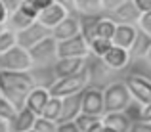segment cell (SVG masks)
I'll use <instances>...</instances> for the list:
<instances>
[{"instance_id":"obj_1","label":"cell","mask_w":151,"mask_h":132,"mask_svg":"<svg viewBox=\"0 0 151 132\" xmlns=\"http://www.w3.org/2000/svg\"><path fill=\"white\" fill-rule=\"evenodd\" d=\"M37 86L31 71H0V94L15 107L21 109L29 92Z\"/></svg>"},{"instance_id":"obj_2","label":"cell","mask_w":151,"mask_h":132,"mask_svg":"<svg viewBox=\"0 0 151 132\" xmlns=\"http://www.w3.org/2000/svg\"><path fill=\"white\" fill-rule=\"evenodd\" d=\"M88 84H90V69H88V63H86L78 73L63 77V79H58V81L48 88V92L54 98H65V96L82 92Z\"/></svg>"},{"instance_id":"obj_3","label":"cell","mask_w":151,"mask_h":132,"mask_svg":"<svg viewBox=\"0 0 151 132\" xmlns=\"http://www.w3.org/2000/svg\"><path fill=\"white\" fill-rule=\"evenodd\" d=\"M130 100H132V96H130L124 81L111 82V84H107L103 88V111H105V113L124 111L126 105L130 103Z\"/></svg>"},{"instance_id":"obj_4","label":"cell","mask_w":151,"mask_h":132,"mask_svg":"<svg viewBox=\"0 0 151 132\" xmlns=\"http://www.w3.org/2000/svg\"><path fill=\"white\" fill-rule=\"evenodd\" d=\"M33 61L29 58V52L21 46H12L4 54H0V71H31Z\"/></svg>"},{"instance_id":"obj_5","label":"cell","mask_w":151,"mask_h":132,"mask_svg":"<svg viewBox=\"0 0 151 132\" xmlns=\"http://www.w3.org/2000/svg\"><path fill=\"white\" fill-rule=\"evenodd\" d=\"M29 52V58L33 61V67H44L52 65L58 59V40L54 37H46L44 40H40L38 44H35Z\"/></svg>"},{"instance_id":"obj_6","label":"cell","mask_w":151,"mask_h":132,"mask_svg":"<svg viewBox=\"0 0 151 132\" xmlns=\"http://www.w3.org/2000/svg\"><path fill=\"white\" fill-rule=\"evenodd\" d=\"M50 35H52V29L44 27L42 23H38V21H33L29 27H25L23 31L15 33V40H17V46L25 48V50H31L35 44L44 40L46 37H50Z\"/></svg>"},{"instance_id":"obj_7","label":"cell","mask_w":151,"mask_h":132,"mask_svg":"<svg viewBox=\"0 0 151 132\" xmlns=\"http://www.w3.org/2000/svg\"><path fill=\"white\" fill-rule=\"evenodd\" d=\"M124 84L128 88L132 100L140 102L142 105L151 103V81L145 79L144 75H128L124 79Z\"/></svg>"},{"instance_id":"obj_8","label":"cell","mask_w":151,"mask_h":132,"mask_svg":"<svg viewBox=\"0 0 151 132\" xmlns=\"http://www.w3.org/2000/svg\"><path fill=\"white\" fill-rule=\"evenodd\" d=\"M88 44L81 35L58 40V58H88Z\"/></svg>"},{"instance_id":"obj_9","label":"cell","mask_w":151,"mask_h":132,"mask_svg":"<svg viewBox=\"0 0 151 132\" xmlns=\"http://www.w3.org/2000/svg\"><path fill=\"white\" fill-rule=\"evenodd\" d=\"M82 113L103 117V90L98 86H86L82 90Z\"/></svg>"},{"instance_id":"obj_10","label":"cell","mask_w":151,"mask_h":132,"mask_svg":"<svg viewBox=\"0 0 151 132\" xmlns=\"http://www.w3.org/2000/svg\"><path fill=\"white\" fill-rule=\"evenodd\" d=\"M105 15L109 19H113L115 23H126V25H138L140 19V10L136 8V4L132 0H124L121 6H117L115 10L105 12Z\"/></svg>"},{"instance_id":"obj_11","label":"cell","mask_w":151,"mask_h":132,"mask_svg":"<svg viewBox=\"0 0 151 132\" xmlns=\"http://www.w3.org/2000/svg\"><path fill=\"white\" fill-rule=\"evenodd\" d=\"M86 65V58H58L52 63V71H54L55 81L63 77L75 75Z\"/></svg>"},{"instance_id":"obj_12","label":"cell","mask_w":151,"mask_h":132,"mask_svg":"<svg viewBox=\"0 0 151 132\" xmlns=\"http://www.w3.org/2000/svg\"><path fill=\"white\" fill-rule=\"evenodd\" d=\"M81 113H82V92L65 96V98H61V113H59L58 123L75 121Z\"/></svg>"},{"instance_id":"obj_13","label":"cell","mask_w":151,"mask_h":132,"mask_svg":"<svg viewBox=\"0 0 151 132\" xmlns=\"http://www.w3.org/2000/svg\"><path fill=\"white\" fill-rule=\"evenodd\" d=\"M78 35V14L77 12H69L58 25L52 29V37L55 40H65V38H71Z\"/></svg>"},{"instance_id":"obj_14","label":"cell","mask_w":151,"mask_h":132,"mask_svg":"<svg viewBox=\"0 0 151 132\" xmlns=\"http://www.w3.org/2000/svg\"><path fill=\"white\" fill-rule=\"evenodd\" d=\"M101 61H103V65H107L109 69L119 71V69H124V67L128 65L130 54H128V50H124V48H121V46H111L109 50L103 54Z\"/></svg>"},{"instance_id":"obj_15","label":"cell","mask_w":151,"mask_h":132,"mask_svg":"<svg viewBox=\"0 0 151 132\" xmlns=\"http://www.w3.org/2000/svg\"><path fill=\"white\" fill-rule=\"evenodd\" d=\"M48 100H50L48 88H46V86H35L33 90L29 92V96H27L25 105H23V107H27V109L33 111L37 117H40V113H42V109H44V105H46Z\"/></svg>"},{"instance_id":"obj_16","label":"cell","mask_w":151,"mask_h":132,"mask_svg":"<svg viewBox=\"0 0 151 132\" xmlns=\"http://www.w3.org/2000/svg\"><path fill=\"white\" fill-rule=\"evenodd\" d=\"M67 14H69V12H67L63 6H59V4H55V2H52L48 8H44L42 12H38L37 21L42 23L44 27H48V29H54V27L58 25V23L61 21V19L65 17Z\"/></svg>"},{"instance_id":"obj_17","label":"cell","mask_w":151,"mask_h":132,"mask_svg":"<svg viewBox=\"0 0 151 132\" xmlns=\"http://www.w3.org/2000/svg\"><path fill=\"white\" fill-rule=\"evenodd\" d=\"M35 121H37V115L27 107H21L15 111L14 119L8 123V126H10V132H27L35 126Z\"/></svg>"},{"instance_id":"obj_18","label":"cell","mask_w":151,"mask_h":132,"mask_svg":"<svg viewBox=\"0 0 151 132\" xmlns=\"http://www.w3.org/2000/svg\"><path fill=\"white\" fill-rule=\"evenodd\" d=\"M136 29L138 25H126V23H117L115 27V33L111 37V42L113 46H121L124 50H128L134 42V37H136Z\"/></svg>"},{"instance_id":"obj_19","label":"cell","mask_w":151,"mask_h":132,"mask_svg":"<svg viewBox=\"0 0 151 132\" xmlns=\"http://www.w3.org/2000/svg\"><path fill=\"white\" fill-rule=\"evenodd\" d=\"M103 14H78V35L88 44L92 38H96V27Z\"/></svg>"},{"instance_id":"obj_20","label":"cell","mask_w":151,"mask_h":132,"mask_svg":"<svg viewBox=\"0 0 151 132\" xmlns=\"http://www.w3.org/2000/svg\"><path fill=\"white\" fill-rule=\"evenodd\" d=\"M149 46H151V35H147L145 31H142L140 27H138L134 42H132V46L128 48L130 59H144L145 54H147V50H149Z\"/></svg>"},{"instance_id":"obj_21","label":"cell","mask_w":151,"mask_h":132,"mask_svg":"<svg viewBox=\"0 0 151 132\" xmlns=\"http://www.w3.org/2000/svg\"><path fill=\"white\" fill-rule=\"evenodd\" d=\"M101 123L105 126H111L117 132H130V126H132V121L126 117L124 111H113V113H105L101 117Z\"/></svg>"},{"instance_id":"obj_22","label":"cell","mask_w":151,"mask_h":132,"mask_svg":"<svg viewBox=\"0 0 151 132\" xmlns=\"http://www.w3.org/2000/svg\"><path fill=\"white\" fill-rule=\"evenodd\" d=\"M33 21H37V19H31L27 17L25 14H23L21 10H14L12 14H8L6 21H4V27H6L8 31H14V33H19V31H23L25 27H29Z\"/></svg>"},{"instance_id":"obj_23","label":"cell","mask_w":151,"mask_h":132,"mask_svg":"<svg viewBox=\"0 0 151 132\" xmlns=\"http://www.w3.org/2000/svg\"><path fill=\"white\" fill-rule=\"evenodd\" d=\"M75 125L81 132H98L101 126V117L98 115H88V113H81L75 119Z\"/></svg>"},{"instance_id":"obj_24","label":"cell","mask_w":151,"mask_h":132,"mask_svg":"<svg viewBox=\"0 0 151 132\" xmlns=\"http://www.w3.org/2000/svg\"><path fill=\"white\" fill-rule=\"evenodd\" d=\"M75 12L77 14H105L101 0H75Z\"/></svg>"},{"instance_id":"obj_25","label":"cell","mask_w":151,"mask_h":132,"mask_svg":"<svg viewBox=\"0 0 151 132\" xmlns=\"http://www.w3.org/2000/svg\"><path fill=\"white\" fill-rule=\"evenodd\" d=\"M59 113H61V98H54V96H50V100L46 102V105H44V109H42L40 117L58 123Z\"/></svg>"},{"instance_id":"obj_26","label":"cell","mask_w":151,"mask_h":132,"mask_svg":"<svg viewBox=\"0 0 151 132\" xmlns=\"http://www.w3.org/2000/svg\"><path fill=\"white\" fill-rule=\"evenodd\" d=\"M115 27H117V23L113 21V19H109L105 14L100 17V21H98V27H96V37H101V38H107V40H111V37H113L115 33Z\"/></svg>"},{"instance_id":"obj_27","label":"cell","mask_w":151,"mask_h":132,"mask_svg":"<svg viewBox=\"0 0 151 132\" xmlns=\"http://www.w3.org/2000/svg\"><path fill=\"white\" fill-rule=\"evenodd\" d=\"M113 46V42L111 40H107V38H101V37H96V38H92V40L88 42V52L94 56V58H103V54H105L109 48Z\"/></svg>"},{"instance_id":"obj_28","label":"cell","mask_w":151,"mask_h":132,"mask_svg":"<svg viewBox=\"0 0 151 132\" xmlns=\"http://www.w3.org/2000/svg\"><path fill=\"white\" fill-rule=\"evenodd\" d=\"M17 40H15V33L14 31H8L6 27L2 29V33H0V54H4L6 50H10L12 46H15Z\"/></svg>"},{"instance_id":"obj_29","label":"cell","mask_w":151,"mask_h":132,"mask_svg":"<svg viewBox=\"0 0 151 132\" xmlns=\"http://www.w3.org/2000/svg\"><path fill=\"white\" fill-rule=\"evenodd\" d=\"M15 111H17V109H15V107L12 105V103L8 102L2 94H0V119H2V121H6V123H10L12 119H14Z\"/></svg>"},{"instance_id":"obj_30","label":"cell","mask_w":151,"mask_h":132,"mask_svg":"<svg viewBox=\"0 0 151 132\" xmlns=\"http://www.w3.org/2000/svg\"><path fill=\"white\" fill-rule=\"evenodd\" d=\"M33 128L37 132H58V123L50 121V119H44V117H37Z\"/></svg>"},{"instance_id":"obj_31","label":"cell","mask_w":151,"mask_h":132,"mask_svg":"<svg viewBox=\"0 0 151 132\" xmlns=\"http://www.w3.org/2000/svg\"><path fill=\"white\" fill-rule=\"evenodd\" d=\"M138 27H140L142 31H145L147 35H151V10L140 15V19H138Z\"/></svg>"},{"instance_id":"obj_32","label":"cell","mask_w":151,"mask_h":132,"mask_svg":"<svg viewBox=\"0 0 151 132\" xmlns=\"http://www.w3.org/2000/svg\"><path fill=\"white\" fill-rule=\"evenodd\" d=\"M19 10H21L23 14L27 15V17H31V19H37V17H38V12L35 10V8L31 6L29 2H21V6H19Z\"/></svg>"},{"instance_id":"obj_33","label":"cell","mask_w":151,"mask_h":132,"mask_svg":"<svg viewBox=\"0 0 151 132\" xmlns=\"http://www.w3.org/2000/svg\"><path fill=\"white\" fill-rule=\"evenodd\" d=\"M130 132H151V123H144V121H136L130 126Z\"/></svg>"},{"instance_id":"obj_34","label":"cell","mask_w":151,"mask_h":132,"mask_svg":"<svg viewBox=\"0 0 151 132\" xmlns=\"http://www.w3.org/2000/svg\"><path fill=\"white\" fill-rule=\"evenodd\" d=\"M0 2H2V6L6 8V12H8V14H12L14 10H17V8L21 6V2H23V0H0Z\"/></svg>"},{"instance_id":"obj_35","label":"cell","mask_w":151,"mask_h":132,"mask_svg":"<svg viewBox=\"0 0 151 132\" xmlns=\"http://www.w3.org/2000/svg\"><path fill=\"white\" fill-rule=\"evenodd\" d=\"M58 132H81V130L77 128L73 121H69V123H58Z\"/></svg>"},{"instance_id":"obj_36","label":"cell","mask_w":151,"mask_h":132,"mask_svg":"<svg viewBox=\"0 0 151 132\" xmlns=\"http://www.w3.org/2000/svg\"><path fill=\"white\" fill-rule=\"evenodd\" d=\"M122 2H124V0H101L103 12H111V10H115V8H117V6H121Z\"/></svg>"},{"instance_id":"obj_37","label":"cell","mask_w":151,"mask_h":132,"mask_svg":"<svg viewBox=\"0 0 151 132\" xmlns=\"http://www.w3.org/2000/svg\"><path fill=\"white\" fill-rule=\"evenodd\" d=\"M52 2H54V0H31L29 4H31V6H33L37 12H42L44 8H48Z\"/></svg>"},{"instance_id":"obj_38","label":"cell","mask_w":151,"mask_h":132,"mask_svg":"<svg viewBox=\"0 0 151 132\" xmlns=\"http://www.w3.org/2000/svg\"><path fill=\"white\" fill-rule=\"evenodd\" d=\"M136 4V8L140 10V14H145V12L151 10V0H132Z\"/></svg>"},{"instance_id":"obj_39","label":"cell","mask_w":151,"mask_h":132,"mask_svg":"<svg viewBox=\"0 0 151 132\" xmlns=\"http://www.w3.org/2000/svg\"><path fill=\"white\" fill-rule=\"evenodd\" d=\"M140 121H144V123H151V103H145V105L142 107Z\"/></svg>"},{"instance_id":"obj_40","label":"cell","mask_w":151,"mask_h":132,"mask_svg":"<svg viewBox=\"0 0 151 132\" xmlns=\"http://www.w3.org/2000/svg\"><path fill=\"white\" fill-rule=\"evenodd\" d=\"M55 4H59V6H63L67 12H75V0H54Z\"/></svg>"},{"instance_id":"obj_41","label":"cell","mask_w":151,"mask_h":132,"mask_svg":"<svg viewBox=\"0 0 151 132\" xmlns=\"http://www.w3.org/2000/svg\"><path fill=\"white\" fill-rule=\"evenodd\" d=\"M6 17H8V12H6V8L2 6V2H0V25H4Z\"/></svg>"},{"instance_id":"obj_42","label":"cell","mask_w":151,"mask_h":132,"mask_svg":"<svg viewBox=\"0 0 151 132\" xmlns=\"http://www.w3.org/2000/svg\"><path fill=\"white\" fill-rule=\"evenodd\" d=\"M0 132H10V126H8V123L2 121V119H0Z\"/></svg>"},{"instance_id":"obj_43","label":"cell","mask_w":151,"mask_h":132,"mask_svg":"<svg viewBox=\"0 0 151 132\" xmlns=\"http://www.w3.org/2000/svg\"><path fill=\"white\" fill-rule=\"evenodd\" d=\"M98 132H117V130H113L111 126H105V125L101 123V126H100V130H98Z\"/></svg>"},{"instance_id":"obj_44","label":"cell","mask_w":151,"mask_h":132,"mask_svg":"<svg viewBox=\"0 0 151 132\" xmlns=\"http://www.w3.org/2000/svg\"><path fill=\"white\" fill-rule=\"evenodd\" d=\"M144 59L151 65V46H149V50H147V54H145V58H144Z\"/></svg>"},{"instance_id":"obj_45","label":"cell","mask_w":151,"mask_h":132,"mask_svg":"<svg viewBox=\"0 0 151 132\" xmlns=\"http://www.w3.org/2000/svg\"><path fill=\"white\" fill-rule=\"evenodd\" d=\"M27 132H37V130H35V128H31V130H27Z\"/></svg>"},{"instance_id":"obj_46","label":"cell","mask_w":151,"mask_h":132,"mask_svg":"<svg viewBox=\"0 0 151 132\" xmlns=\"http://www.w3.org/2000/svg\"><path fill=\"white\" fill-rule=\"evenodd\" d=\"M2 29H4V25H0V33H2Z\"/></svg>"},{"instance_id":"obj_47","label":"cell","mask_w":151,"mask_h":132,"mask_svg":"<svg viewBox=\"0 0 151 132\" xmlns=\"http://www.w3.org/2000/svg\"><path fill=\"white\" fill-rule=\"evenodd\" d=\"M23 2H31V0H23Z\"/></svg>"}]
</instances>
